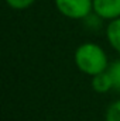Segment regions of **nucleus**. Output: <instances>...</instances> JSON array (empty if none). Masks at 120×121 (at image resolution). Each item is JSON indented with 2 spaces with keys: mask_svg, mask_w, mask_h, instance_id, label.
Returning a JSON list of instances; mask_svg holds the SVG:
<instances>
[{
  "mask_svg": "<svg viewBox=\"0 0 120 121\" xmlns=\"http://www.w3.org/2000/svg\"><path fill=\"white\" fill-rule=\"evenodd\" d=\"M93 13L100 20H116L120 17V0H93Z\"/></svg>",
  "mask_w": 120,
  "mask_h": 121,
  "instance_id": "3",
  "label": "nucleus"
},
{
  "mask_svg": "<svg viewBox=\"0 0 120 121\" xmlns=\"http://www.w3.org/2000/svg\"><path fill=\"white\" fill-rule=\"evenodd\" d=\"M106 121H120V100L113 101L106 110Z\"/></svg>",
  "mask_w": 120,
  "mask_h": 121,
  "instance_id": "7",
  "label": "nucleus"
},
{
  "mask_svg": "<svg viewBox=\"0 0 120 121\" xmlns=\"http://www.w3.org/2000/svg\"><path fill=\"white\" fill-rule=\"evenodd\" d=\"M106 38L113 49L120 54V17L112 20L106 27Z\"/></svg>",
  "mask_w": 120,
  "mask_h": 121,
  "instance_id": "5",
  "label": "nucleus"
},
{
  "mask_svg": "<svg viewBox=\"0 0 120 121\" xmlns=\"http://www.w3.org/2000/svg\"><path fill=\"white\" fill-rule=\"evenodd\" d=\"M92 89L100 94L107 93L113 89V80L107 70H103V72L92 76Z\"/></svg>",
  "mask_w": 120,
  "mask_h": 121,
  "instance_id": "4",
  "label": "nucleus"
},
{
  "mask_svg": "<svg viewBox=\"0 0 120 121\" xmlns=\"http://www.w3.org/2000/svg\"><path fill=\"white\" fill-rule=\"evenodd\" d=\"M62 16L72 20H85L93 11V0H54Z\"/></svg>",
  "mask_w": 120,
  "mask_h": 121,
  "instance_id": "2",
  "label": "nucleus"
},
{
  "mask_svg": "<svg viewBox=\"0 0 120 121\" xmlns=\"http://www.w3.org/2000/svg\"><path fill=\"white\" fill-rule=\"evenodd\" d=\"M113 80V89L120 91V59H116L115 62L109 63L107 69H106Z\"/></svg>",
  "mask_w": 120,
  "mask_h": 121,
  "instance_id": "6",
  "label": "nucleus"
},
{
  "mask_svg": "<svg viewBox=\"0 0 120 121\" xmlns=\"http://www.w3.org/2000/svg\"><path fill=\"white\" fill-rule=\"evenodd\" d=\"M6 3L11 7V9H16V10H24V9H28L31 7L35 0H6Z\"/></svg>",
  "mask_w": 120,
  "mask_h": 121,
  "instance_id": "8",
  "label": "nucleus"
},
{
  "mask_svg": "<svg viewBox=\"0 0 120 121\" xmlns=\"http://www.w3.org/2000/svg\"><path fill=\"white\" fill-rule=\"evenodd\" d=\"M76 68L85 75H97L107 69L109 60L103 48L95 42H85L79 45L74 54Z\"/></svg>",
  "mask_w": 120,
  "mask_h": 121,
  "instance_id": "1",
  "label": "nucleus"
}]
</instances>
